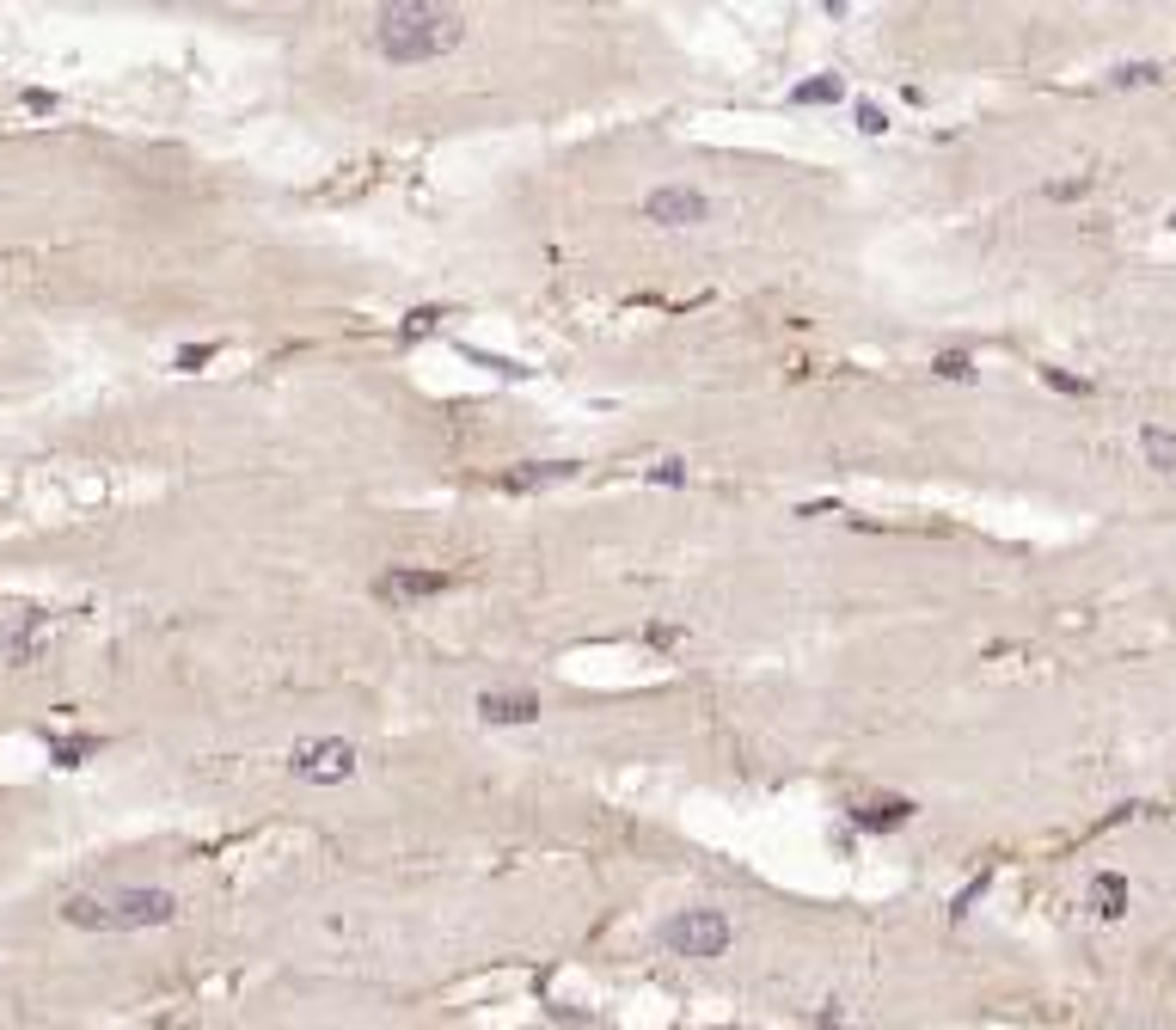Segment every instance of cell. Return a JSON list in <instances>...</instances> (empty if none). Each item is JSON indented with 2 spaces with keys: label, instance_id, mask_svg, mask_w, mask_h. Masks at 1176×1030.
Returning <instances> with one entry per match:
<instances>
[{
  "label": "cell",
  "instance_id": "1",
  "mask_svg": "<svg viewBox=\"0 0 1176 1030\" xmlns=\"http://www.w3.org/2000/svg\"><path fill=\"white\" fill-rule=\"evenodd\" d=\"M472 19L459 6H436V0H392L368 19V44L374 56H387L392 68H411V62H436V56H454L466 44Z\"/></svg>",
  "mask_w": 1176,
  "mask_h": 1030
},
{
  "label": "cell",
  "instance_id": "2",
  "mask_svg": "<svg viewBox=\"0 0 1176 1030\" xmlns=\"http://www.w3.org/2000/svg\"><path fill=\"white\" fill-rule=\"evenodd\" d=\"M62 920L80 926V932H147V926H172L178 920V895L153 890V884H130V890H111V895L80 890L62 901Z\"/></svg>",
  "mask_w": 1176,
  "mask_h": 1030
},
{
  "label": "cell",
  "instance_id": "3",
  "mask_svg": "<svg viewBox=\"0 0 1176 1030\" xmlns=\"http://www.w3.org/2000/svg\"><path fill=\"white\" fill-rule=\"evenodd\" d=\"M729 939H735V926H729L723 908H680V914H668V920L655 926V945H662L668 957H693V963L723 957Z\"/></svg>",
  "mask_w": 1176,
  "mask_h": 1030
},
{
  "label": "cell",
  "instance_id": "4",
  "mask_svg": "<svg viewBox=\"0 0 1176 1030\" xmlns=\"http://www.w3.org/2000/svg\"><path fill=\"white\" fill-rule=\"evenodd\" d=\"M362 767V749L343 743V736H319V743H295L288 749V773L307 779V785H337Z\"/></svg>",
  "mask_w": 1176,
  "mask_h": 1030
},
{
  "label": "cell",
  "instance_id": "5",
  "mask_svg": "<svg viewBox=\"0 0 1176 1030\" xmlns=\"http://www.w3.org/2000/svg\"><path fill=\"white\" fill-rule=\"evenodd\" d=\"M644 221H655V227H699V221H711V197L699 185H655L644 197Z\"/></svg>",
  "mask_w": 1176,
  "mask_h": 1030
},
{
  "label": "cell",
  "instance_id": "6",
  "mask_svg": "<svg viewBox=\"0 0 1176 1030\" xmlns=\"http://www.w3.org/2000/svg\"><path fill=\"white\" fill-rule=\"evenodd\" d=\"M454 589V577L448 570H417V564H387L381 577H374V602H429V595H448Z\"/></svg>",
  "mask_w": 1176,
  "mask_h": 1030
},
{
  "label": "cell",
  "instance_id": "7",
  "mask_svg": "<svg viewBox=\"0 0 1176 1030\" xmlns=\"http://www.w3.org/2000/svg\"><path fill=\"white\" fill-rule=\"evenodd\" d=\"M914 798H895V791H864V798H851V828H864V834H895V828L914 823Z\"/></svg>",
  "mask_w": 1176,
  "mask_h": 1030
},
{
  "label": "cell",
  "instance_id": "8",
  "mask_svg": "<svg viewBox=\"0 0 1176 1030\" xmlns=\"http://www.w3.org/2000/svg\"><path fill=\"white\" fill-rule=\"evenodd\" d=\"M478 712H484V724H533L539 699L533 693H509V687H491V693H478Z\"/></svg>",
  "mask_w": 1176,
  "mask_h": 1030
},
{
  "label": "cell",
  "instance_id": "9",
  "mask_svg": "<svg viewBox=\"0 0 1176 1030\" xmlns=\"http://www.w3.org/2000/svg\"><path fill=\"white\" fill-rule=\"evenodd\" d=\"M577 479V461H527V467H509L503 473V491H545V484Z\"/></svg>",
  "mask_w": 1176,
  "mask_h": 1030
},
{
  "label": "cell",
  "instance_id": "10",
  "mask_svg": "<svg viewBox=\"0 0 1176 1030\" xmlns=\"http://www.w3.org/2000/svg\"><path fill=\"white\" fill-rule=\"evenodd\" d=\"M1091 914H1097V920H1121V914H1127V878H1121V871H1103V878L1091 884Z\"/></svg>",
  "mask_w": 1176,
  "mask_h": 1030
},
{
  "label": "cell",
  "instance_id": "11",
  "mask_svg": "<svg viewBox=\"0 0 1176 1030\" xmlns=\"http://www.w3.org/2000/svg\"><path fill=\"white\" fill-rule=\"evenodd\" d=\"M1140 448H1146V461H1152L1158 473H1176V429L1146 423V429H1140Z\"/></svg>",
  "mask_w": 1176,
  "mask_h": 1030
},
{
  "label": "cell",
  "instance_id": "12",
  "mask_svg": "<svg viewBox=\"0 0 1176 1030\" xmlns=\"http://www.w3.org/2000/svg\"><path fill=\"white\" fill-rule=\"evenodd\" d=\"M840 99H846V80H834V74L790 86V105H840Z\"/></svg>",
  "mask_w": 1176,
  "mask_h": 1030
},
{
  "label": "cell",
  "instance_id": "13",
  "mask_svg": "<svg viewBox=\"0 0 1176 1030\" xmlns=\"http://www.w3.org/2000/svg\"><path fill=\"white\" fill-rule=\"evenodd\" d=\"M931 368H937L944 381H975V374H980V368H975V356H969V350H944V356H937Z\"/></svg>",
  "mask_w": 1176,
  "mask_h": 1030
},
{
  "label": "cell",
  "instance_id": "14",
  "mask_svg": "<svg viewBox=\"0 0 1176 1030\" xmlns=\"http://www.w3.org/2000/svg\"><path fill=\"white\" fill-rule=\"evenodd\" d=\"M1158 74H1165L1158 62H1121V68L1110 74V86H1152Z\"/></svg>",
  "mask_w": 1176,
  "mask_h": 1030
},
{
  "label": "cell",
  "instance_id": "15",
  "mask_svg": "<svg viewBox=\"0 0 1176 1030\" xmlns=\"http://www.w3.org/2000/svg\"><path fill=\"white\" fill-rule=\"evenodd\" d=\"M986 890H992V865H986V871H975V878H969V884L956 890V901H950V908H956V914H969V908H975Z\"/></svg>",
  "mask_w": 1176,
  "mask_h": 1030
},
{
  "label": "cell",
  "instance_id": "16",
  "mask_svg": "<svg viewBox=\"0 0 1176 1030\" xmlns=\"http://www.w3.org/2000/svg\"><path fill=\"white\" fill-rule=\"evenodd\" d=\"M1042 381L1054 387V393H1072V399H1085V393H1091V381H1079V374H1066V368H1042Z\"/></svg>",
  "mask_w": 1176,
  "mask_h": 1030
},
{
  "label": "cell",
  "instance_id": "17",
  "mask_svg": "<svg viewBox=\"0 0 1176 1030\" xmlns=\"http://www.w3.org/2000/svg\"><path fill=\"white\" fill-rule=\"evenodd\" d=\"M851 117H858V130H864V136H889V117H883L876 105H858Z\"/></svg>",
  "mask_w": 1176,
  "mask_h": 1030
},
{
  "label": "cell",
  "instance_id": "18",
  "mask_svg": "<svg viewBox=\"0 0 1176 1030\" xmlns=\"http://www.w3.org/2000/svg\"><path fill=\"white\" fill-rule=\"evenodd\" d=\"M202 362H215V343H191V350H178V368H185V374H196Z\"/></svg>",
  "mask_w": 1176,
  "mask_h": 1030
},
{
  "label": "cell",
  "instance_id": "19",
  "mask_svg": "<svg viewBox=\"0 0 1176 1030\" xmlns=\"http://www.w3.org/2000/svg\"><path fill=\"white\" fill-rule=\"evenodd\" d=\"M92 749H99L92 736H74V743H56V760H62V767H74V760H80V755H92Z\"/></svg>",
  "mask_w": 1176,
  "mask_h": 1030
},
{
  "label": "cell",
  "instance_id": "20",
  "mask_svg": "<svg viewBox=\"0 0 1176 1030\" xmlns=\"http://www.w3.org/2000/svg\"><path fill=\"white\" fill-rule=\"evenodd\" d=\"M442 319V307H417V313H404V332H429Z\"/></svg>",
  "mask_w": 1176,
  "mask_h": 1030
},
{
  "label": "cell",
  "instance_id": "21",
  "mask_svg": "<svg viewBox=\"0 0 1176 1030\" xmlns=\"http://www.w3.org/2000/svg\"><path fill=\"white\" fill-rule=\"evenodd\" d=\"M650 479L655 484H680L687 479V467H680V461H662V467H650Z\"/></svg>",
  "mask_w": 1176,
  "mask_h": 1030
},
{
  "label": "cell",
  "instance_id": "22",
  "mask_svg": "<svg viewBox=\"0 0 1176 1030\" xmlns=\"http://www.w3.org/2000/svg\"><path fill=\"white\" fill-rule=\"evenodd\" d=\"M1091 191V178H1066V185H1054V197H1085Z\"/></svg>",
  "mask_w": 1176,
  "mask_h": 1030
},
{
  "label": "cell",
  "instance_id": "23",
  "mask_svg": "<svg viewBox=\"0 0 1176 1030\" xmlns=\"http://www.w3.org/2000/svg\"><path fill=\"white\" fill-rule=\"evenodd\" d=\"M1171 227H1176V208H1171Z\"/></svg>",
  "mask_w": 1176,
  "mask_h": 1030
}]
</instances>
